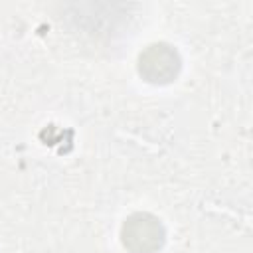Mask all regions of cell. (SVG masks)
<instances>
[{"mask_svg":"<svg viewBox=\"0 0 253 253\" xmlns=\"http://www.w3.org/2000/svg\"><path fill=\"white\" fill-rule=\"evenodd\" d=\"M166 239L162 221L148 213L136 211L128 215L121 227V241L130 253H156Z\"/></svg>","mask_w":253,"mask_h":253,"instance_id":"obj_1","label":"cell"},{"mask_svg":"<svg viewBox=\"0 0 253 253\" xmlns=\"http://www.w3.org/2000/svg\"><path fill=\"white\" fill-rule=\"evenodd\" d=\"M182 67L178 51L164 42L146 45L138 55V73L146 83L168 85L172 83Z\"/></svg>","mask_w":253,"mask_h":253,"instance_id":"obj_2","label":"cell"}]
</instances>
